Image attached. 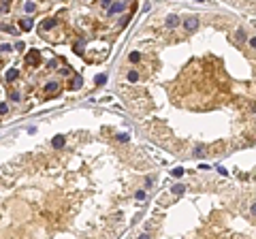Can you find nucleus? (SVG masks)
I'll return each mask as SVG.
<instances>
[{"mask_svg": "<svg viewBox=\"0 0 256 239\" xmlns=\"http://www.w3.org/2000/svg\"><path fill=\"white\" fill-rule=\"evenodd\" d=\"M38 62H41V53H38L37 49H32V51L26 53V64H28V66H37Z\"/></svg>", "mask_w": 256, "mask_h": 239, "instance_id": "nucleus-1", "label": "nucleus"}, {"mask_svg": "<svg viewBox=\"0 0 256 239\" xmlns=\"http://www.w3.org/2000/svg\"><path fill=\"white\" fill-rule=\"evenodd\" d=\"M183 28H186V32H188V34H194L196 28H198V19H196V17H186Z\"/></svg>", "mask_w": 256, "mask_h": 239, "instance_id": "nucleus-2", "label": "nucleus"}, {"mask_svg": "<svg viewBox=\"0 0 256 239\" xmlns=\"http://www.w3.org/2000/svg\"><path fill=\"white\" fill-rule=\"evenodd\" d=\"M56 24H58V19H56V17H49V19H45V22L41 24V34H43L45 30H51V28H56Z\"/></svg>", "mask_w": 256, "mask_h": 239, "instance_id": "nucleus-3", "label": "nucleus"}, {"mask_svg": "<svg viewBox=\"0 0 256 239\" xmlns=\"http://www.w3.org/2000/svg\"><path fill=\"white\" fill-rule=\"evenodd\" d=\"M32 26H34L32 17H24V19L19 22V28H22V30H26V32H28V30H32Z\"/></svg>", "mask_w": 256, "mask_h": 239, "instance_id": "nucleus-4", "label": "nucleus"}, {"mask_svg": "<svg viewBox=\"0 0 256 239\" xmlns=\"http://www.w3.org/2000/svg\"><path fill=\"white\" fill-rule=\"evenodd\" d=\"M179 26V17L177 15H169L167 17V28H177Z\"/></svg>", "mask_w": 256, "mask_h": 239, "instance_id": "nucleus-5", "label": "nucleus"}, {"mask_svg": "<svg viewBox=\"0 0 256 239\" xmlns=\"http://www.w3.org/2000/svg\"><path fill=\"white\" fill-rule=\"evenodd\" d=\"M124 7H126V2H115V4H111V7H109V15L124 11Z\"/></svg>", "mask_w": 256, "mask_h": 239, "instance_id": "nucleus-6", "label": "nucleus"}, {"mask_svg": "<svg viewBox=\"0 0 256 239\" xmlns=\"http://www.w3.org/2000/svg\"><path fill=\"white\" fill-rule=\"evenodd\" d=\"M17 77H19V71H17V69H11V71H7V75H4L7 81H15Z\"/></svg>", "mask_w": 256, "mask_h": 239, "instance_id": "nucleus-7", "label": "nucleus"}, {"mask_svg": "<svg viewBox=\"0 0 256 239\" xmlns=\"http://www.w3.org/2000/svg\"><path fill=\"white\" fill-rule=\"evenodd\" d=\"M56 90H60V84H56V81H51V84H47V85H45V92H47V94L56 92Z\"/></svg>", "mask_w": 256, "mask_h": 239, "instance_id": "nucleus-8", "label": "nucleus"}, {"mask_svg": "<svg viewBox=\"0 0 256 239\" xmlns=\"http://www.w3.org/2000/svg\"><path fill=\"white\" fill-rule=\"evenodd\" d=\"M171 192H173V194H183V192H186V186H182V184H175V186L171 188Z\"/></svg>", "mask_w": 256, "mask_h": 239, "instance_id": "nucleus-9", "label": "nucleus"}, {"mask_svg": "<svg viewBox=\"0 0 256 239\" xmlns=\"http://www.w3.org/2000/svg\"><path fill=\"white\" fill-rule=\"evenodd\" d=\"M11 9V0H0V11H9Z\"/></svg>", "mask_w": 256, "mask_h": 239, "instance_id": "nucleus-10", "label": "nucleus"}, {"mask_svg": "<svg viewBox=\"0 0 256 239\" xmlns=\"http://www.w3.org/2000/svg\"><path fill=\"white\" fill-rule=\"evenodd\" d=\"M81 85H83V79H81V77H75L73 84H71V88H75V90H77V88H81Z\"/></svg>", "mask_w": 256, "mask_h": 239, "instance_id": "nucleus-11", "label": "nucleus"}, {"mask_svg": "<svg viewBox=\"0 0 256 239\" xmlns=\"http://www.w3.org/2000/svg\"><path fill=\"white\" fill-rule=\"evenodd\" d=\"M62 145H64V137H62V135H58V137L53 139V147H62Z\"/></svg>", "mask_w": 256, "mask_h": 239, "instance_id": "nucleus-12", "label": "nucleus"}, {"mask_svg": "<svg viewBox=\"0 0 256 239\" xmlns=\"http://www.w3.org/2000/svg\"><path fill=\"white\" fill-rule=\"evenodd\" d=\"M34 9H37V4H34V2H26V4H24V11L26 13H32Z\"/></svg>", "mask_w": 256, "mask_h": 239, "instance_id": "nucleus-13", "label": "nucleus"}, {"mask_svg": "<svg viewBox=\"0 0 256 239\" xmlns=\"http://www.w3.org/2000/svg\"><path fill=\"white\" fill-rule=\"evenodd\" d=\"M128 60H130V62H139V60H141V53H139V51H133V53L128 56Z\"/></svg>", "mask_w": 256, "mask_h": 239, "instance_id": "nucleus-14", "label": "nucleus"}, {"mask_svg": "<svg viewBox=\"0 0 256 239\" xmlns=\"http://www.w3.org/2000/svg\"><path fill=\"white\" fill-rule=\"evenodd\" d=\"M139 79V73L137 71H128V81H137Z\"/></svg>", "mask_w": 256, "mask_h": 239, "instance_id": "nucleus-15", "label": "nucleus"}, {"mask_svg": "<svg viewBox=\"0 0 256 239\" xmlns=\"http://www.w3.org/2000/svg\"><path fill=\"white\" fill-rule=\"evenodd\" d=\"M171 173H173L175 177H182V175H183V169H182V167H175L173 171H171Z\"/></svg>", "mask_w": 256, "mask_h": 239, "instance_id": "nucleus-16", "label": "nucleus"}, {"mask_svg": "<svg viewBox=\"0 0 256 239\" xmlns=\"http://www.w3.org/2000/svg\"><path fill=\"white\" fill-rule=\"evenodd\" d=\"M94 81H96V85H103L105 81H107V75H98V77L94 79Z\"/></svg>", "mask_w": 256, "mask_h": 239, "instance_id": "nucleus-17", "label": "nucleus"}, {"mask_svg": "<svg viewBox=\"0 0 256 239\" xmlns=\"http://www.w3.org/2000/svg\"><path fill=\"white\" fill-rule=\"evenodd\" d=\"M235 38H237V41H245V32H243V30H237Z\"/></svg>", "mask_w": 256, "mask_h": 239, "instance_id": "nucleus-18", "label": "nucleus"}, {"mask_svg": "<svg viewBox=\"0 0 256 239\" xmlns=\"http://www.w3.org/2000/svg\"><path fill=\"white\" fill-rule=\"evenodd\" d=\"M134 196H137L139 201H143V199H145V190H137V194H134Z\"/></svg>", "mask_w": 256, "mask_h": 239, "instance_id": "nucleus-19", "label": "nucleus"}, {"mask_svg": "<svg viewBox=\"0 0 256 239\" xmlns=\"http://www.w3.org/2000/svg\"><path fill=\"white\" fill-rule=\"evenodd\" d=\"M118 139H120V141H122V143H126V141H128V139H130V137H128V135H126V132H122V135H118Z\"/></svg>", "mask_w": 256, "mask_h": 239, "instance_id": "nucleus-20", "label": "nucleus"}, {"mask_svg": "<svg viewBox=\"0 0 256 239\" xmlns=\"http://www.w3.org/2000/svg\"><path fill=\"white\" fill-rule=\"evenodd\" d=\"M203 152H205V147H203V145H198V147L194 150V154H196V156H203Z\"/></svg>", "mask_w": 256, "mask_h": 239, "instance_id": "nucleus-21", "label": "nucleus"}, {"mask_svg": "<svg viewBox=\"0 0 256 239\" xmlns=\"http://www.w3.org/2000/svg\"><path fill=\"white\" fill-rule=\"evenodd\" d=\"M0 51H4V53H9V51H13V47H11V45H2V47H0Z\"/></svg>", "mask_w": 256, "mask_h": 239, "instance_id": "nucleus-22", "label": "nucleus"}, {"mask_svg": "<svg viewBox=\"0 0 256 239\" xmlns=\"http://www.w3.org/2000/svg\"><path fill=\"white\" fill-rule=\"evenodd\" d=\"M81 49H83V41H81V43H79V45H75V51H77V53H83V51H81Z\"/></svg>", "mask_w": 256, "mask_h": 239, "instance_id": "nucleus-23", "label": "nucleus"}, {"mask_svg": "<svg viewBox=\"0 0 256 239\" xmlns=\"http://www.w3.org/2000/svg\"><path fill=\"white\" fill-rule=\"evenodd\" d=\"M9 96H11V100H19V92H11Z\"/></svg>", "mask_w": 256, "mask_h": 239, "instance_id": "nucleus-24", "label": "nucleus"}, {"mask_svg": "<svg viewBox=\"0 0 256 239\" xmlns=\"http://www.w3.org/2000/svg\"><path fill=\"white\" fill-rule=\"evenodd\" d=\"M7 111H9V107H7L4 103H0V113H7Z\"/></svg>", "mask_w": 256, "mask_h": 239, "instance_id": "nucleus-25", "label": "nucleus"}, {"mask_svg": "<svg viewBox=\"0 0 256 239\" xmlns=\"http://www.w3.org/2000/svg\"><path fill=\"white\" fill-rule=\"evenodd\" d=\"M139 239H152V235H147V233H141V235H139Z\"/></svg>", "mask_w": 256, "mask_h": 239, "instance_id": "nucleus-26", "label": "nucleus"}, {"mask_svg": "<svg viewBox=\"0 0 256 239\" xmlns=\"http://www.w3.org/2000/svg\"><path fill=\"white\" fill-rule=\"evenodd\" d=\"M250 45H252V47L256 49V36H252V38H250Z\"/></svg>", "mask_w": 256, "mask_h": 239, "instance_id": "nucleus-27", "label": "nucleus"}, {"mask_svg": "<svg viewBox=\"0 0 256 239\" xmlns=\"http://www.w3.org/2000/svg\"><path fill=\"white\" fill-rule=\"evenodd\" d=\"M100 4H103V7H109V4H111V0H100Z\"/></svg>", "mask_w": 256, "mask_h": 239, "instance_id": "nucleus-28", "label": "nucleus"}, {"mask_svg": "<svg viewBox=\"0 0 256 239\" xmlns=\"http://www.w3.org/2000/svg\"><path fill=\"white\" fill-rule=\"evenodd\" d=\"M250 211H252V214L256 216V203H252V207H250Z\"/></svg>", "mask_w": 256, "mask_h": 239, "instance_id": "nucleus-29", "label": "nucleus"}]
</instances>
